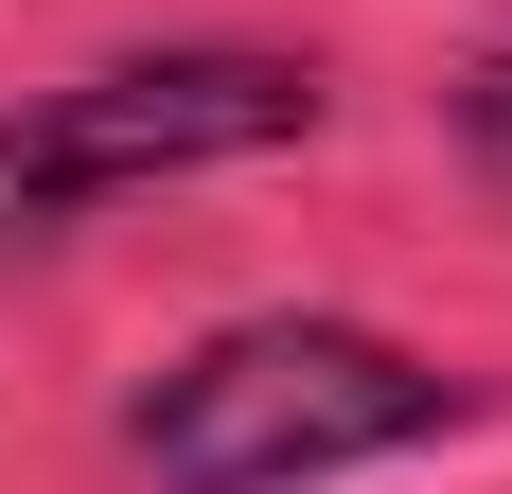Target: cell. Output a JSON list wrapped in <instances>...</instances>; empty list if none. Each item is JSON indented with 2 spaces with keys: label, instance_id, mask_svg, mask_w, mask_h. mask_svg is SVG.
Here are the masks:
<instances>
[{
  "label": "cell",
  "instance_id": "1",
  "mask_svg": "<svg viewBox=\"0 0 512 494\" xmlns=\"http://www.w3.org/2000/svg\"><path fill=\"white\" fill-rule=\"evenodd\" d=\"M442 424V371L354 318H248V336L177 353L142 389V459L159 494H301V477H354V459L424 442Z\"/></svg>",
  "mask_w": 512,
  "mask_h": 494
},
{
  "label": "cell",
  "instance_id": "3",
  "mask_svg": "<svg viewBox=\"0 0 512 494\" xmlns=\"http://www.w3.org/2000/svg\"><path fill=\"white\" fill-rule=\"evenodd\" d=\"M460 124H477V159H495V177H512V53H495V71H477V89H460Z\"/></svg>",
  "mask_w": 512,
  "mask_h": 494
},
{
  "label": "cell",
  "instance_id": "2",
  "mask_svg": "<svg viewBox=\"0 0 512 494\" xmlns=\"http://www.w3.org/2000/svg\"><path fill=\"white\" fill-rule=\"evenodd\" d=\"M301 124H318L301 53H142V71H89V89H36L0 124V230H53V212L195 177V159H265Z\"/></svg>",
  "mask_w": 512,
  "mask_h": 494
}]
</instances>
